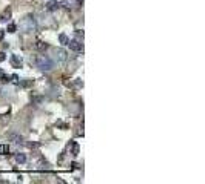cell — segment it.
Masks as SVG:
<instances>
[{
    "label": "cell",
    "instance_id": "obj_6",
    "mask_svg": "<svg viewBox=\"0 0 205 184\" xmlns=\"http://www.w3.org/2000/svg\"><path fill=\"white\" fill-rule=\"evenodd\" d=\"M8 140H11V141H14V143H17V144L23 143V138H22L20 135H15V134H8Z\"/></svg>",
    "mask_w": 205,
    "mask_h": 184
},
{
    "label": "cell",
    "instance_id": "obj_11",
    "mask_svg": "<svg viewBox=\"0 0 205 184\" xmlns=\"http://www.w3.org/2000/svg\"><path fill=\"white\" fill-rule=\"evenodd\" d=\"M6 154H9V146L0 144V155H6Z\"/></svg>",
    "mask_w": 205,
    "mask_h": 184
},
{
    "label": "cell",
    "instance_id": "obj_12",
    "mask_svg": "<svg viewBox=\"0 0 205 184\" xmlns=\"http://www.w3.org/2000/svg\"><path fill=\"white\" fill-rule=\"evenodd\" d=\"M39 169L40 170H50V164H48L46 161H40V163H39Z\"/></svg>",
    "mask_w": 205,
    "mask_h": 184
},
{
    "label": "cell",
    "instance_id": "obj_20",
    "mask_svg": "<svg viewBox=\"0 0 205 184\" xmlns=\"http://www.w3.org/2000/svg\"><path fill=\"white\" fill-rule=\"evenodd\" d=\"M77 2H79V3H83V0H77Z\"/></svg>",
    "mask_w": 205,
    "mask_h": 184
},
{
    "label": "cell",
    "instance_id": "obj_18",
    "mask_svg": "<svg viewBox=\"0 0 205 184\" xmlns=\"http://www.w3.org/2000/svg\"><path fill=\"white\" fill-rule=\"evenodd\" d=\"M3 37H5V31L0 29V40H3Z\"/></svg>",
    "mask_w": 205,
    "mask_h": 184
},
{
    "label": "cell",
    "instance_id": "obj_1",
    "mask_svg": "<svg viewBox=\"0 0 205 184\" xmlns=\"http://www.w3.org/2000/svg\"><path fill=\"white\" fill-rule=\"evenodd\" d=\"M36 64H37V68H39L40 71H43V72H50L54 68V63L48 55H39L37 60H36Z\"/></svg>",
    "mask_w": 205,
    "mask_h": 184
},
{
    "label": "cell",
    "instance_id": "obj_19",
    "mask_svg": "<svg viewBox=\"0 0 205 184\" xmlns=\"http://www.w3.org/2000/svg\"><path fill=\"white\" fill-rule=\"evenodd\" d=\"M5 58H6V57H5V54H3V52H0V62H3Z\"/></svg>",
    "mask_w": 205,
    "mask_h": 184
},
{
    "label": "cell",
    "instance_id": "obj_17",
    "mask_svg": "<svg viewBox=\"0 0 205 184\" xmlns=\"http://www.w3.org/2000/svg\"><path fill=\"white\" fill-rule=\"evenodd\" d=\"M11 78H13L14 83H19V77H17V75H11Z\"/></svg>",
    "mask_w": 205,
    "mask_h": 184
},
{
    "label": "cell",
    "instance_id": "obj_5",
    "mask_svg": "<svg viewBox=\"0 0 205 184\" xmlns=\"http://www.w3.org/2000/svg\"><path fill=\"white\" fill-rule=\"evenodd\" d=\"M11 64H13V68H22V64H23V60H22V57H20V55L14 54V55H11Z\"/></svg>",
    "mask_w": 205,
    "mask_h": 184
},
{
    "label": "cell",
    "instance_id": "obj_4",
    "mask_svg": "<svg viewBox=\"0 0 205 184\" xmlns=\"http://www.w3.org/2000/svg\"><path fill=\"white\" fill-rule=\"evenodd\" d=\"M68 46H69V49H73L76 52H79V51L83 49V45L79 40H68Z\"/></svg>",
    "mask_w": 205,
    "mask_h": 184
},
{
    "label": "cell",
    "instance_id": "obj_9",
    "mask_svg": "<svg viewBox=\"0 0 205 184\" xmlns=\"http://www.w3.org/2000/svg\"><path fill=\"white\" fill-rule=\"evenodd\" d=\"M68 147H71V154H73L74 156H76V155H79V146L76 144L74 141L69 143V144H68Z\"/></svg>",
    "mask_w": 205,
    "mask_h": 184
},
{
    "label": "cell",
    "instance_id": "obj_8",
    "mask_svg": "<svg viewBox=\"0 0 205 184\" xmlns=\"http://www.w3.org/2000/svg\"><path fill=\"white\" fill-rule=\"evenodd\" d=\"M59 8V3L56 2V0H50V2H48V5H46V9L48 11H56Z\"/></svg>",
    "mask_w": 205,
    "mask_h": 184
},
{
    "label": "cell",
    "instance_id": "obj_13",
    "mask_svg": "<svg viewBox=\"0 0 205 184\" xmlns=\"http://www.w3.org/2000/svg\"><path fill=\"white\" fill-rule=\"evenodd\" d=\"M59 40H60V43H62V45H68V35L66 34H60V35H59Z\"/></svg>",
    "mask_w": 205,
    "mask_h": 184
},
{
    "label": "cell",
    "instance_id": "obj_3",
    "mask_svg": "<svg viewBox=\"0 0 205 184\" xmlns=\"http://www.w3.org/2000/svg\"><path fill=\"white\" fill-rule=\"evenodd\" d=\"M54 55H56V60L59 63H65L68 60V54L65 49H62V48H59V49H56V52H54Z\"/></svg>",
    "mask_w": 205,
    "mask_h": 184
},
{
    "label": "cell",
    "instance_id": "obj_2",
    "mask_svg": "<svg viewBox=\"0 0 205 184\" xmlns=\"http://www.w3.org/2000/svg\"><path fill=\"white\" fill-rule=\"evenodd\" d=\"M20 31L22 32H32L36 31V20L32 15H26L25 19H22L20 21Z\"/></svg>",
    "mask_w": 205,
    "mask_h": 184
},
{
    "label": "cell",
    "instance_id": "obj_7",
    "mask_svg": "<svg viewBox=\"0 0 205 184\" xmlns=\"http://www.w3.org/2000/svg\"><path fill=\"white\" fill-rule=\"evenodd\" d=\"M34 48L37 51H46L48 49V43H45V42H36V45H34Z\"/></svg>",
    "mask_w": 205,
    "mask_h": 184
},
{
    "label": "cell",
    "instance_id": "obj_15",
    "mask_svg": "<svg viewBox=\"0 0 205 184\" xmlns=\"http://www.w3.org/2000/svg\"><path fill=\"white\" fill-rule=\"evenodd\" d=\"M19 84L25 86V88H28V86H31V84H32V80H25V82H19Z\"/></svg>",
    "mask_w": 205,
    "mask_h": 184
},
{
    "label": "cell",
    "instance_id": "obj_10",
    "mask_svg": "<svg viewBox=\"0 0 205 184\" xmlns=\"http://www.w3.org/2000/svg\"><path fill=\"white\" fill-rule=\"evenodd\" d=\"M15 161H17V163H20V164L26 163V155H25V154H15Z\"/></svg>",
    "mask_w": 205,
    "mask_h": 184
},
{
    "label": "cell",
    "instance_id": "obj_14",
    "mask_svg": "<svg viewBox=\"0 0 205 184\" xmlns=\"http://www.w3.org/2000/svg\"><path fill=\"white\" fill-rule=\"evenodd\" d=\"M17 31V26H15L14 23H9L8 25V32H15Z\"/></svg>",
    "mask_w": 205,
    "mask_h": 184
},
{
    "label": "cell",
    "instance_id": "obj_16",
    "mask_svg": "<svg viewBox=\"0 0 205 184\" xmlns=\"http://www.w3.org/2000/svg\"><path fill=\"white\" fill-rule=\"evenodd\" d=\"M0 80H3V82H8V77L5 75V72L2 71V69H0Z\"/></svg>",
    "mask_w": 205,
    "mask_h": 184
}]
</instances>
